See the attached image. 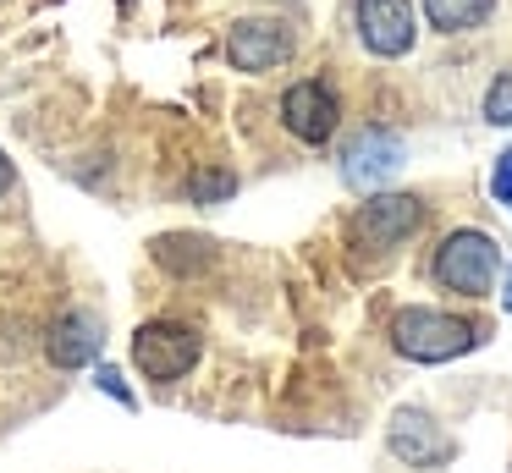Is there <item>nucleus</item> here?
<instances>
[{
    "instance_id": "1",
    "label": "nucleus",
    "mask_w": 512,
    "mask_h": 473,
    "mask_svg": "<svg viewBox=\"0 0 512 473\" xmlns=\"http://www.w3.org/2000/svg\"><path fill=\"white\" fill-rule=\"evenodd\" d=\"M485 341V325L474 319H457V314H435V308H402L391 314V347L413 363H446V358H463Z\"/></svg>"
},
{
    "instance_id": "2",
    "label": "nucleus",
    "mask_w": 512,
    "mask_h": 473,
    "mask_svg": "<svg viewBox=\"0 0 512 473\" xmlns=\"http://www.w3.org/2000/svg\"><path fill=\"white\" fill-rule=\"evenodd\" d=\"M496 270H501V248L485 237V231H452V237L435 248V286L457 297H485L496 286Z\"/></svg>"
},
{
    "instance_id": "3",
    "label": "nucleus",
    "mask_w": 512,
    "mask_h": 473,
    "mask_svg": "<svg viewBox=\"0 0 512 473\" xmlns=\"http://www.w3.org/2000/svg\"><path fill=\"white\" fill-rule=\"evenodd\" d=\"M193 363H199V330L182 325V319H149V325H138L133 336V369L144 374V380H182V374H193Z\"/></svg>"
},
{
    "instance_id": "4",
    "label": "nucleus",
    "mask_w": 512,
    "mask_h": 473,
    "mask_svg": "<svg viewBox=\"0 0 512 473\" xmlns=\"http://www.w3.org/2000/svg\"><path fill=\"white\" fill-rule=\"evenodd\" d=\"M424 220V204L413 193H375L369 204H358V215L347 220V242L364 253H386L397 242H408Z\"/></svg>"
},
{
    "instance_id": "5",
    "label": "nucleus",
    "mask_w": 512,
    "mask_h": 473,
    "mask_svg": "<svg viewBox=\"0 0 512 473\" xmlns=\"http://www.w3.org/2000/svg\"><path fill=\"white\" fill-rule=\"evenodd\" d=\"M402 160H408V143H402L397 132L364 127V132H353L347 149H342V176L358 193H375V187H386L391 176L402 171Z\"/></svg>"
},
{
    "instance_id": "6",
    "label": "nucleus",
    "mask_w": 512,
    "mask_h": 473,
    "mask_svg": "<svg viewBox=\"0 0 512 473\" xmlns=\"http://www.w3.org/2000/svg\"><path fill=\"white\" fill-rule=\"evenodd\" d=\"M281 127L298 143H331L336 127H342V105H336V94L320 77H303V83H292L281 94Z\"/></svg>"
},
{
    "instance_id": "7",
    "label": "nucleus",
    "mask_w": 512,
    "mask_h": 473,
    "mask_svg": "<svg viewBox=\"0 0 512 473\" xmlns=\"http://www.w3.org/2000/svg\"><path fill=\"white\" fill-rule=\"evenodd\" d=\"M287 55H292V33L276 17H243L226 33V61L237 72H276Z\"/></svg>"
},
{
    "instance_id": "8",
    "label": "nucleus",
    "mask_w": 512,
    "mask_h": 473,
    "mask_svg": "<svg viewBox=\"0 0 512 473\" xmlns=\"http://www.w3.org/2000/svg\"><path fill=\"white\" fill-rule=\"evenodd\" d=\"M353 22H358V39H364L369 55H408L413 50V6L408 0H358L353 6Z\"/></svg>"
},
{
    "instance_id": "9",
    "label": "nucleus",
    "mask_w": 512,
    "mask_h": 473,
    "mask_svg": "<svg viewBox=\"0 0 512 473\" xmlns=\"http://www.w3.org/2000/svg\"><path fill=\"white\" fill-rule=\"evenodd\" d=\"M100 347H105V325L94 314H83V308H67L45 330V358L56 369H89V363H100Z\"/></svg>"
},
{
    "instance_id": "10",
    "label": "nucleus",
    "mask_w": 512,
    "mask_h": 473,
    "mask_svg": "<svg viewBox=\"0 0 512 473\" xmlns=\"http://www.w3.org/2000/svg\"><path fill=\"white\" fill-rule=\"evenodd\" d=\"M446 451H452V446H446V435L435 429L430 413H419V407L391 413V457H402L408 468H435Z\"/></svg>"
},
{
    "instance_id": "11",
    "label": "nucleus",
    "mask_w": 512,
    "mask_h": 473,
    "mask_svg": "<svg viewBox=\"0 0 512 473\" xmlns=\"http://www.w3.org/2000/svg\"><path fill=\"white\" fill-rule=\"evenodd\" d=\"M155 259L166 264L171 275H199V270L215 264V248L204 237H188V231H182V237H160L155 242Z\"/></svg>"
},
{
    "instance_id": "12",
    "label": "nucleus",
    "mask_w": 512,
    "mask_h": 473,
    "mask_svg": "<svg viewBox=\"0 0 512 473\" xmlns=\"http://www.w3.org/2000/svg\"><path fill=\"white\" fill-rule=\"evenodd\" d=\"M496 11V0H424V17L435 33H468Z\"/></svg>"
},
{
    "instance_id": "13",
    "label": "nucleus",
    "mask_w": 512,
    "mask_h": 473,
    "mask_svg": "<svg viewBox=\"0 0 512 473\" xmlns=\"http://www.w3.org/2000/svg\"><path fill=\"white\" fill-rule=\"evenodd\" d=\"M232 193H237V176L226 171V165H199V171L188 176V198H193V204H226Z\"/></svg>"
},
{
    "instance_id": "14",
    "label": "nucleus",
    "mask_w": 512,
    "mask_h": 473,
    "mask_svg": "<svg viewBox=\"0 0 512 473\" xmlns=\"http://www.w3.org/2000/svg\"><path fill=\"white\" fill-rule=\"evenodd\" d=\"M485 121L490 127H512V72H496V83L485 88Z\"/></svg>"
},
{
    "instance_id": "15",
    "label": "nucleus",
    "mask_w": 512,
    "mask_h": 473,
    "mask_svg": "<svg viewBox=\"0 0 512 473\" xmlns=\"http://www.w3.org/2000/svg\"><path fill=\"white\" fill-rule=\"evenodd\" d=\"M490 193H496V204L512 209V149L496 154V171H490Z\"/></svg>"
},
{
    "instance_id": "16",
    "label": "nucleus",
    "mask_w": 512,
    "mask_h": 473,
    "mask_svg": "<svg viewBox=\"0 0 512 473\" xmlns=\"http://www.w3.org/2000/svg\"><path fill=\"white\" fill-rule=\"evenodd\" d=\"M100 391H105V396H116V402H127V407H133V396H127V385H122V374H116V369H100Z\"/></svg>"
},
{
    "instance_id": "17",
    "label": "nucleus",
    "mask_w": 512,
    "mask_h": 473,
    "mask_svg": "<svg viewBox=\"0 0 512 473\" xmlns=\"http://www.w3.org/2000/svg\"><path fill=\"white\" fill-rule=\"evenodd\" d=\"M12 187V160H6V149H0V193Z\"/></svg>"
},
{
    "instance_id": "18",
    "label": "nucleus",
    "mask_w": 512,
    "mask_h": 473,
    "mask_svg": "<svg viewBox=\"0 0 512 473\" xmlns=\"http://www.w3.org/2000/svg\"><path fill=\"white\" fill-rule=\"evenodd\" d=\"M501 303H507V308H512V270H507V292H501Z\"/></svg>"
}]
</instances>
